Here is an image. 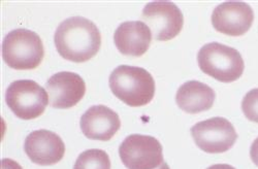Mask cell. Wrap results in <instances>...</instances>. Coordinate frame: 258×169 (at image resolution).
<instances>
[{"label": "cell", "mask_w": 258, "mask_h": 169, "mask_svg": "<svg viewBox=\"0 0 258 169\" xmlns=\"http://www.w3.org/2000/svg\"><path fill=\"white\" fill-rule=\"evenodd\" d=\"M242 110L248 120L258 123V89H253L245 95Z\"/></svg>", "instance_id": "cell-16"}, {"label": "cell", "mask_w": 258, "mask_h": 169, "mask_svg": "<svg viewBox=\"0 0 258 169\" xmlns=\"http://www.w3.org/2000/svg\"><path fill=\"white\" fill-rule=\"evenodd\" d=\"M60 56L72 62L82 63L93 58L101 46V35L92 21L84 17H72L58 26L54 36Z\"/></svg>", "instance_id": "cell-1"}, {"label": "cell", "mask_w": 258, "mask_h": 169, "mask_svg": "<svg viewBox=\"0 0 258 169\" xmlns=\"http://www.w3.org/2000/svg\"><path fill=\"white\" fill-rule=\"evenodd\" d=\"M253 21L252 8L240 2H228L219 5L212 14L214 28L229 36L244 35L251 28Z\"/></svg>", "instance_id": "cell-9"}, {"label": "cell", "mask_w": 258, "mask_h": 169, "mask_svg": "<svg viewBox=\"0 0 258 169\" xmlns=\"http://www.w3.org/2000/svg\"><path fill=\"white\" fill-rule=\"evenodd\" d=\"M74 169H111L110 157L102 150H87L78 157Z\"/></svg>", "instance_id": "cell-15"}, {"label": "cell", "mask_w": 258, "mask_h": 169, "mask_svg": "<svg viewBox=\"0 0 258 169\" xmlns=\"http://www.w3.org/2000/svg\"><path fill=\"white\" fill-rule=\"evenodd\" d=\"M3 58L7 64L18 70L39 66L45 49L39 35L31 30L19 28L8 33L3 41Z\"/></svg>", "instance_id": "cell-3"}, {"label": "cell", "mask_w": 258, "mask_h": 169, "mask_svg": "<svg viewBox=\"0 0 258 169\" xmlns=\"http://www.w3.org/2000/svg\"><path fill=\"white\" fill-rule=\"evenodd\" d=\"M152 33L142 21H127L115 31L114 41L119 52L123 55L141 57L150 47Z\"/></svg>", "instance_id": "cell-13"}, {"label": "cell", "mask_w": 258, "mask_h": 169, "mask_svg": "<svg viewBox=\"0 0 258 169\" xmlns=\"http://www.w3.org/2000/svg\"><path fill=\"white\" fill-rule=\"evenodd\" d=\"M119 155L127 169H156L164 162L161 143L149 135L127 136L119 147Z\"/></svg>", "instance_id": "cell-6"}, {"label": "cell", "mask_w": 258, "mask_h": 169, "mask_svg": "<svg viewBox=\"0 0 258 169\" xmlns=\"http://www.w3.org/2000/svg\"><path fill=\"white\" fill-rule=\"evenodd\" d=\"M250 156L256 166H258V137L253 141L250 150Z\"/></svg>", "instance_id": "cell-18"}, {"label": "cell", "mask_w": 258, "mask_h": 169, "mask_svg": "<svg viewBox=\"0 0 258 169\" xmlns=\"http://www.w3.org/2000/svg\"><path fill=\"white\" fill-rule=\"evenodd\" d=\"M0 169H23L19 163L12 159H3L0 161Z\"/></svg>", "instance_id": "cell-17"}, {"label": "cell", "mask_w": 258, "mask_h": 169, "mask_svg": "<svg viewBox=\"0 0 258 169\" xmlns=\"http://www.w3.org/2000/svg\"><path fill=\"white\" fill-rule=\"evenodd\" d=\"M156 169H170L169 168V166L167 165V163H165V162H163L158 168H156Z\"/></svg>", "instance_id": "cell-20"}, {"label": "cell", "mask_w": 258, "mask_h": 169, "mask_svg": "<svg viewBox=\"0 0 258 169\" xmlns=\"http://www.w3.org/2000/svg\"><path fill=\"white\" fill-rule=\"evenodd\" d=\"M81 129L84 135L94 140H110L120 129L118 114L105 105H94L81 118Z\"/></svg>", "instance_id": "cell-12"}, {"label": "cell", "mask_w": 258, "mask_h": 169, "mask_svg": "<svg viewBox=\"0 0 258 169\" xmlns=\"http://www.w3.org/2000/svg\"><path fill=\"white\" fill-rule=\"evenodd\" d=\"M190 132L196 144L209 154L225 153L238 139L232 124L221 117L200 122L192 127Z\"/></svg>", "instance_id": "cell-7"}, {"label": "cell", "mask_w": 258, "mask_h": 169, "mask_svg": "<svg viewBox=\"0 0 258 169\" xmlns=\"http://www.w3.org/2000/svg\"><path fill=\"white\" fill-rule=\"evenodd\" d=\"M46 90L34 80L13 81L6 92V102L11 111L22 120H33L46 111L49 98Z\"/></svg>", "instance_id": "cell-5"}, {"label": "cell", "mask_w": 258, "mask_h": 169, "mask_svg": "<svg viewBox=\"0 0 258 169\" xmlns=\"http://www.w3.org/2000/svg\"><path fill=\"white\" fill-rule=\"evenodd\" d=\"M24 150L33 163L50 166L63 159L66 144L55 132L40 129L31 132L26 137Z\"/></svg>", "instance_id": "cell-11"}, {"label": "cell", "mask_w": 258, "mask_h": 169, "mask_svg": "<svg viewBox=\"0 0 258 169\" xmlns=\"http://www.w3.org/2000/svg\"><path fill=\"white\" fill-rule=\"evenodd\" d=\"M109 82L113 94L129 107H143L155 95V80L142 67L120 65L111 73Z\"/></svg>", "instance_id": "cell-2"}, {"label": "cell", "mask_w": 258, "mask_h": 169, "mask_svg": "<svg viewBox=\"0 0 258 169\" xmlns=\"http://www.w3.org/2000/svg\"><path fill=\"white\" fill-rule=\"evenodd\" d=\"M215 92L208 84L189 80L178 89L176 101L178 107L187 114H200L212 109L215 101Z\"/></svg>", "instance_id": "cell-14"}, {"label": "cell", "mask_w": 258, "mask_h": 169, "mask_svg": "<svg viewBox=\"0 0 258 169\" xmlns=\"http://www.w3.org/2000/svg\"><path fill=\"white\" fill-rule=\"evenodd\" d=\"M207 169H235L233 166L228 165V164H216V165H212Z\"/></svg>", "instance_id": "cell-19"}, {"label": "cell", "mask_w": 258, "mask_h": 169, "mask_svg": "<svg viewBox=\"0 0 258 169\" xmlns=\"http://www.w3.org/2000/svg\"><path fill=\"white\" fill-rule=\"evenodd\" d=\"M144 23L152 30L156 40L167 41L175 38L182 30L184 17L180 9L169 2L148 4L142 13Z\"/></svg>", "instance_id": "cell-8"}, {"label": "cell", "mask_w": 258, "mask_h": 169, "mask_svg": "<svg viewBox=\"0 0 258 169\" xmlns=\"http://www.w3.org/2000/svg\"><path fill=\"white\" fill-rule=\"evenodd\" d=\"M46 90L52 108L67 110L74 108L83 99L86 83L82 76L75 72L61 71L48 79Z\"/></svg>", "instance_id": "cell-10"}, {"label": "cell", "mask_w": 258, "mask_h": 169, "mask_svg": "<svg viewBox=\"0 0 258 169\" xmlns=\"http://www.w3.org/2000/svg\"><path fill=\"white\" fill-rule=\"evenodd\" d=\"M198 62L204 73L222 82L239 79L245 68L240 52L219 42L205 45L198 54Z\"/></svg>", "instance_id": "cell-4"}]
</instances>
